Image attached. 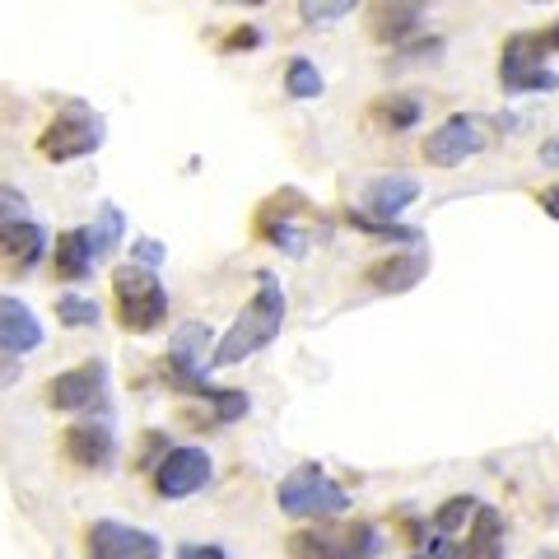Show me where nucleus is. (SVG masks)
<instances>
[{
	"instance_id": "1",
	"label": "nucleus",
	"mask_w": 559,
	"mask_h": 559,
	"mask_svg": "<svg viewBox=\"0 0 559 559\" xmlns=\"http://www.w3.org/2000/svg\"><path fill=\"white\" fill-rule=\"evenodd\" d=\"M280 326H285V289H280L275 275H261L257 289H252V299L242 304L234 326L219 336L215 359H210V364H215V369H229V364L252 359L257 349H266L280 336Z\"/></svg>"
},
{
	"instance_id": "2",
	"label": "nucleus",
	"mask_w": 559,
	"mask_h": 559,
	"mask_svg": "<svg viewBox=\"0 0 559 559\" xmlns=\"http://www.w3.org/2000/svg\"><path fill=\"white\" fill-rule=\"evenodd\" d=\"M275 503L280 513L294 518V522H312V518H336L349 509V495L326 476L322 466H299L289 471L275 489Z\"/></svg>"
},
{
	"instance_id": "3",
	"label": "nucleus",
	"mask_w": 559,
	"mask_h": 559,
	"mask_svg": "<svg viewBox=\"0 0 559 559\" xmlns=\"http://www.w3.org/2000/svg\"><path fill=\"white\" fill-rule=\"evenodd\" d=\"M98 145H103V117L90 103H66V108L51 117V127L38 135V154L47 164L90 159Z\"/></svg>"
},
{
	"instance_id": "4",
	"label": "nucleus",
	"mask_w": 559,
	"mask_h": 559,
	"mask_svg": "<svg viewBox=\"0 0 559 559\" xmlns=\"http://www.w3.org/2000/svg\"><path fill=\"white\" fill-rule=\"evenodd\" d=\"M546 33H513L499 57V84L509 94H550L559 90V75L546 66Z\"/></svg>"
},
{
	"instance_id": "5",
	"label": "nucleus",
	"mask_w": 559,
	"mask_h": 559,
	"mask_svg": "<svg viewBox=\"0 0 559 559\" xmlns=\"http://www.w3.org/2000/svg\"><path fill=\"white\" fill-rule=\"evenodd\" d=\"M112 289H117V318L127 331H154L168 318V289L154 280V271L121 266L112 275Z\"/></svg>"
},
{
	"instance_id": "6",
	"label": "nucleus",
	"mask_w": 559,
	"mask_h": 559,
	"mask_svg": "<svg viewBox=\"0 0 559 559\" xmlns=\"http://www.w3.org/2000/svg\"><path fill=\"white\" fill-rule=\"evenodd\" d=\"M51 411H66V415H103L108 411V369L103 359H84L80 369H66L51 378L47 388Z\"/></svg>"
},
{
	"instance_id": "7",
	"label": "nucleus",
	"mask_w": 559,
	"mask_h": 559,
	"mask_svg": "<svg viewBox=\"0 0 559 559\" xmlns=\"http://www.w3.org/2000/svg\"><path fill=\"white\" fill-rule=\"evenodd\" d=\"M210 476H215L210 452L197 448V443H182L154 466V489H159V499H191L210 485Z\"/></svg>"
},
{
	"instance_id": "8",
	"label": "nucleus",
	"mask_w": 559,
	"mask_h": 559,
	"mask_svg": "<svg viewBox=\"0 0 559 559\" xmlns=\"http://www.w3.org/2000/svg\"><path fill=\"white\" fill-rule=\"evenodd\" d=\"M84 555L90 559H159L164 546L154 532H140L117 518H98L94 527L84 532Z\"/></svg>"
},
{
	"instance_id": "9",
	"label": "nucleus",
	"mask_w": 559,
	"mask_h": 559,
	"mask_svg": "<svg viewBox=\"0 0 559 559\" xmlns=\"http://www.w3.org/2000/svg\"><path fill=\"white\" fill-rule=\"evenodd\" d=\"M485 150V135H480V127L471 117H448L439 131H429V140H425V159L433 164V168H457V164H466V159H476V154Z\"/></svg>"
},
{
	"instance_id": "10",
	"label": "nucleus",
	"mask_w": 559,
	"mask_h": 559,
	"mask_svg": "<svg viewBox=\"0 0 559 559\" xmlns=\"http://www.w3.org/2000/svg\"><path fill=\"white\" fill-rule=\"evenodd\" d=\"M43 345V322L24 299H0V349L5 355H28Z\"/></svg>"
},
{
	"instance_id": "11",
	"label": "nucleus",
	"mask_w": 559,
	"mask_h": 559,
	"mask_svg": "<svg viewBox=\"0 0 559 559\" xmlns=\"http://www.w3.org/2000/svg\"><path fill=\"white\" fill-rule=\"evenodd\" d=\"M425 275H429V257H425V252L382 257V261H373V266L364 271V280H369L373 289H382V294H406V289H415Z\"/></svg>"
},
{
	"instance_id": "12",
	"label": "nucleus",
	"mask_w": 559,
	"mask_h": 559,
	"mask_svg": "<svg viewBox=\"0 0 559 559\" xmlns=\"http://www.w3.org/2000/svg\"><path fill=\"white\" fill-rule=\"evenodd\" d=\"M419 201V182L406 178V173H388V178H373L369 191H364V205H369V219H396L406 205Z\"/></svg>"
},
{
	"instance_id": "13",
	"label": "nucleus",
	"mask_w": 559,
	"mask_h": 559,
	"mask_svg": "<svg viewBox=\"0 0 559 559\" xmlns=\"http://www.w3.org/2000/svg\"><path fill=\"white\" fill-rule=\"evenodd\" d=\"M112 433H108V425H75L66 433V457L75 462V466H84V471H103L112 462Z\"/></svg>"
},
{
	"instance_id": "14",
	"label": "nucleus",
	"mask_w": 559,
	"mask_h": 559,
	"mask_svg": "<svg viewBox=\"0 0 559 559\" xmlns=\"http://www.w3.org/2000/svg\"><path fill=\"white\" fill-rule=\"evenodd\" d=\"M94 242H90V234L84 229H70V234H61L57 238V275L61 280H84L94 271Z\"/></svg>"
},
{
	"instance_id": "15",
	"label": "nucleus",
	"mask_w": 559,
	"mask_h": 559,
	"mask_svg": "<svg viewBox=\"0 0 559 559\" xmlns=\"http://www.w3.org/2000/svg\"><path fill=\"white\" fill-rule=\"evenodd\" d=\"M419 24V5H373L369 10V33L378 43H406Z\"/></svg>"
},
{
	"instance_id": "16",
	"label": "nucleus",
	"mask_w": 559,
	"mask_h": 559,
	"mask_svg": "<svg viewBox=\"0 0 559 559\" xmlns=\"http://www.w3.org/2000/svg\"><path fill=\"white\" fill-rule=\"evenodd\" d=\"M0 248H5L20 266H33V261L43 257V248H47V229L38 219H20V224H10V229H0Z\"/></svg>"
},
{
	"instance_id": "17",
	"label": "nucleus",
	"mask_w": 559,
	"mask_h": 559,
	"mask_svg": "<svg viewBox=\"0 0 559 559\" xmlns=\"http://www.w3.org/2000/svg\"><path fill=\"white\" fill-rule=\"evenodd\" d=\"M462 559H503V518H499V509L476 513V532H471V546L462 550Z\"/></svg>"
},
{
	"instance_id": "18",
	"label": "nucleus",
	"mask_w": 559,
	"mask_h": 559,
	"mask_svg": "<svg viewBox=\"0 0 559 559\" xmlns=\"http://www.w3.org/2000/svg\"><path fill=\"white\" fill-rule=\"evenodd\" d=\"M369 117H373V127H382V131H411L415 121H419V98H411V94H388V98L373 103Z\"/></svg>"
},
{
	"instance_id": "19",
	"label": "nucleus",
	"mask_w": 559,
	"mask_h": 559,
	"mask_svg": "<svg viewBox=\"0 0 559 559\" xmlns=\"http://www.w3.org/2000/svg\"><path fill=\"white\" fill-rule=\"evenodd\" d=\"M382 540L373 522H345L336 527V559H378Z\"/></svg>"
},
{
	"instance_id": "20",
	"label": "nucleus",
	"mask_w": 559,
	"mask_h": 559,
	"mask_svg": "<svg viewBox=\"0 0 559 559\" xmlns=\"http://www.w3.org/2000/svg\"><path fill=\"white\" fill-rule=\"evenodd\" d=\"M285 90L294 94V98H322V90H326V80H322V70L312 66V61H289V70H285Z\"/></svg>"
},
{
	"instance_id": "21",
	"label": "nucleus",
	"mask_w": 559,
	"mask_h": 559,
	"mask_svg": "<svg viewBox=\"0 0 559 559\" xmlns=\"http://www.w3.org/2000/svg\"><path fill=\"white\" fill-rule=\"evenodd\" d=\"M121 229H127V215H121L117 205H103V210H98V229L90 234L94 257H108L117 242H121Z\"/></svg>"
},
{
	"instance_id": "22",
	"label": "nucleus",
	"mask_w": 559,
	"mask_h": 559,
	"mask_svg": "<svg viewBox=\"0 0 559 559\" xmlns=\"http://www.w3.org/2000/svg\"><path fill=\"white\" fill-rule=\"evenodd\" d=\"M480 513V503L471 499V495H457V499H448L439 513H433V532L439 536H452L457 527H466V518H476Z\"/></svg>"
},
{
	"instance_id": "23",
	"label": "nucleus",
	"mask_w": 559,
	"mask_h": 559,
	"mask_svg": "<svg viewBox=\"0 0 559 559\" xmlns=\"http://www.w3.org/2000/svg\"><path fill=\"white\" fill-rule=\"evenodd\" d=\"M57 318L66 326H98V304L94 299H75V294H66V299H57Z\"/></svg>"
},
{
	"instance_id": "24",
	"label": "nucleus",
	"mask_w": 559,
	"mask_h": 559,
	"mask_svg": "<svg viewBox=\"0 0 559 559\" xmlns=\"http://www.w3.org/2000/svg\"><path fill=\"white\" fill-rule=\"evenodd\" d=\"M33 210H28V201H24V191H14V187H5L0 182V229H10V224H20V219H28Z\"/></svg>"
},
{
	"instance_id": "25",
	"label": "nucleus",
	"mask_w": 559,
	"mask_h": 559,
	"mask_svg": "<svg viewBox=\"0 0 559 559\" xmlns=\"http://www.w3.org/2000/svg\"><path fill=\"white\" fill-rule=\"evenodd\" d=\"M159 261H164V242L159 238H140L131 248V266H140V271H154Z\"/></svg>"
},
{
	"instance_id": "26",
	"label": "nucleus",
	"mask_w": 559,
	"mask_h": 559,
	"mask_svg": "<svg viewBox=\"0 0 559 559\" xmlns=\"http://www.w3.org/2000/svg\"><path fill=\"white\" fill-rule=\"evenodd\" d=\"M411 559H462V550L452 546V536H439V532H433V536H429L425 546H419Z\"/></svg>"
},
{
	"instance_id": "27",
	"label": "nucleus",
	"mask_w": 559,
	"mask_h": 559,
	"mask_svg": "<svg viewBox=\"0 0 559 559\" xmlns=\"http://www.w3.org/2000/svg\"><path fill=\"white\" fill-rule=\"evenodd\" d=\"M345 14H355V5H349V0H336V5H304V20H308V24L345 20Z\"/></svg>"
},
{
	"instance_id": "28",
	"label": "nucleus",
	"mask_w": 559,
	"mask_h": 559,
	"mask_svg": "<svg viewBox=\"0 0 559 559\" xmlns=\"http://www.w3.org/2000/svg\"><path fill=\"white\" fill-rule=\"evenodd\" d=\"M261 43H266V33L261 28H238L234 38L224 43V51H248V47H261Z\"/></svg>"
},
{
	"instance_id": "29",
	"label": "nucleus",
	"mask_w": 559,
	"mask_h": 559,
	"mask_svg": "<svg viewBox=\"0 0 559 559\" xmlns=\"http://www.w3.org/2000/svg\"><path fill=\"white\" fill-rule=\"evenodd\" d=\"M178 559H234L224 546H178Z\"/></svg>"
},
{
	"instance_id": "30",
	"label": "nucleus",
	"mask_w": 559,
	"mask_h": 559,
	"mask_svg": "<svg viewBox=\"0 0 559 559\" xmlns=\"http://www.w3.org/2000/svg\"><path fill=\"white\" fill-rule=\"evenodd\" d=\"M540 164H546V168H559V135H550L546 145H540Z\"/></svg>"
},
{
	"instance_id": "31",
	"label": "nucleus",
	"mask_w": 559,
	"mask_h": 559,
	"mask_svg": "<svg viewBox=\"0 0 559 559\" xmlns=\"http://www.w3.org/2000/svg\"><path fill=\"white\" fill-rule=\"evenodd\" d=\"M540 210H546L550 219H559V187H546V191H540Z\"/></svg>"
},
{
	"instance_id": "32",
	"label": "nucleus",
	"mask_w": 559,
	"mask_h": 559,
	"mask_svg": "<svg viewBox=\"0 0 559 559\" xmlns=\"http://www.w3.org/2000/svg\"><path fill=\"white\" fill-rule=\"evenodd\" d=\"M546 47H555V51H559V20L546 28Z\"/></svg>"
},
{
	"instance_id": "33",
	"label": "nucleus",
	"mask_w": 559,
	"mask_h": 559,
	"mask_svg": "<svg viewBox=\"0 0 559 559\" xmlns=\"http://www.w3.org/2000/svg\"><path fill=\"white\" fill-rule=\"evenodd\" d=\"M532 559H559V550H555V546H546V550H536Z\"/></svg>"
}]
</instances>
